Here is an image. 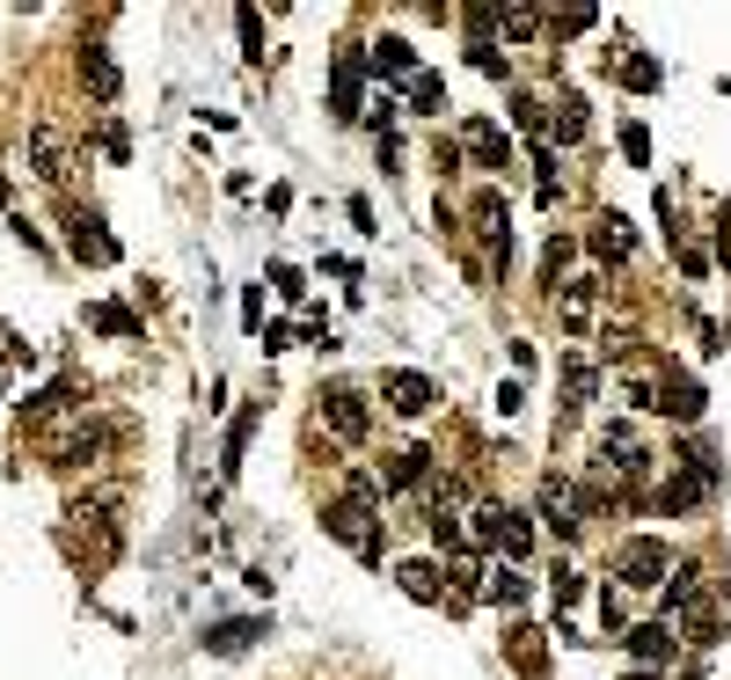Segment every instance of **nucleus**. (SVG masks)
<instances>
[{
	"label": "nucleus",
	"instance_id": "nucleus-1",
	"mask_svg": "<svg viewBox=\"0 0 731 680\" xmlns=\"http://www.w3.org/2000/svg\"><path fill=\"white\" fill-rule=\"evenodd\" d=\"M373 512H381V484H373V476H351V490L322 505V535L344 541V549H359L366 563H381V520H373Z\"/></svg>",
	"mask_w": 731,
	"mask_h": 680
},
{
	"label": "nucleus",
	"instance_id": "nucleus-2",
	"mask_svg": "<svg viewBox=\"0 0 731 680\" xmlns=\"http://www.w3.org/2000/svg\"><path fill=\"white\" fill-rule=\"evenodd\" d=\"M614 578L636 585V593H651V585L673 578V549H666L658 535H630L622 549H614Z\"/></svg>",
	"mask_w": 731,
	"mask_h": 680
},
{
	"label": "nucleus",
	"instance_id": "nucleus-3",
	"mask_svg": "<svg viewBox=\"0 0 731 680\" xmlns=\"http://www.w3.org/2000/svg\"><path fill=\"white\" fill-rule=\"evenodd\" d=\"M322 425L344 439V446H359L366 432H373V410H366V389H351V381H329L322 389Z\"/></svg>",
	"mask_w": 731,
	"mask_h": 680
},
{
	"label": "nucleus",
	"instance_id": "nucleus-4",
	"mask_svg": "<svg viewBox=\"0 0 731 680\" xmlns=\"http://www.w3.org/2000/svg\"><path fill=\"white\" fill-rule=\"evenodd\" d=\"M476 541L519 563L527 549H535V527H527V512H512V505H483V512H476Z\"/></svg>",
	"mask_w": 731,
	"mask_h": 680
},
{
	"label": "nucleus",
	"instance_id": "nucleus-5",
	"mask_svg": "<svg viewBox=\"0 0 731 680\" xmlns=\"http://www.w3.org/2000/svg\"><path fill=\"white\" fill-rule=\"evenodd\" d=\"M381 403H388L395 417H424L439 403L432 373H417V366H395V373H381Z\"/></svg>",
	"mask_w": 731,
	"mask_h": 680
},
{
	"label": "nucleus",
	"instance_id": "nucleus-6",
	"mask_svg": "<svg viewBox=\"0 0 731 680\" xmlns=\"http://www.w3.org/2000/svg\"><path fill=\"white\" fill-rule=\"evenodd\" d=\"M67 249L81 257V264H118V242L103 235L96 213H81V205H67Z\"/></svg>",
	"mask_w": 731,
	"mask_h": 680
},
{
	"label": "nucleus",
	"instance_id": "nucleus-7",
	"mask_svg": "<svg viewBox=\"0 0 731 680\" xmlns=\"http://www.w3.org/2000/svg\"><path fill=\"white\" fill-rule=\"evenodd\" d=\"M29 169H37V183H67V140H59V132H51V124H37V132H29Z\"/></svg>",
	"mask_w": 731,
	"mask_h": 680
},
{
	"label": "nucleus",
	"instance_id": "nucleus-8",
	"mask_svg": "<svg viewBox=\"0 0 731 680\" xmlns=\"http://www.w3.org/2000/svg\"><path fill=\"white\" fill-rule=\"evenodd\" d=\"M476 235H483V249L490 257H498V264H505L512 257V227H505V198H476Z\"/></svg>",
	"mask_w": 731,
	"mask_h": 680
},
{
	"label": "nucleus",
	"instance_id": "nucleus-9",
	"mask_svg": "<svg viewBox=\"0 0 731 680\" xmlns=\"http://www.w3.org/2000/svg\"><path fill=\"white\" fill-rule=\"evenodd\" d=\"M600 468H608V476H622V484H636V476L651 468V454H644V446H636V439L614 425V432H608V462H600Z\"/></svg>",
	"mask_w": 731,
	"mask_h": 680
},
{
	"label": "nucleus",
	"instance_id": "nucleus-10",
	"mask_svg": "<svg viewBox=\"0 0 731 680\" xmlns=\"http://www.w3.org/2000/svg\"><path fill=\"white\" fill-rule=\"evenodd\" d=\"M468 154H476V169H512V140L498 132V124H468Z\"/></svg>",
	"mask_w": 731,
	"mask_h": 680
},
{
	"label": "nucleus",
	"instance_id": "nucleus-11",
	"mask_svg": "<svg viewBox=\"0 0 731 680\" xmlns=\"http://www.w3.org/2000/svg\"><path fill=\"white\" fill-rule=\"evenodd\" d=\"M541 520H549L556 535H578V527H585L578 505H571V484H563V476H549V484H541Z\"/></svg>",
	"mask_w": 731,
	"mask_h": 680
},
{
	"label": "nucleus",
	"instance_id": "nucleus-12",
	"mask_svg": "<svg viewBox=\"0 0 731 680\" xmlns=\"http://www.w3.org/2000/svg\"><path fill=\"white\" fill-rule=\"evenodd\" d=\"M256 636H264V622H256V615H249V622H213V630H205V652L235 658V652H249Z\"/></svg>",
	"mask_w": 731,
	"mask_h": 680
},
{
	"label": "nucleus",
	"instance_id": "nucleus-13",
	"mask_svg": "<svg viewBox=\"0 0 731 680\" xmlns=\"http://www.w3.org/2000/svg\"><path fill=\"white\" fill-rule=\"evenodd\" d=\"M592 257H600V264H622V257H630V219L622 213H600V227H592Z\"/></svg>",
	"mask_w": 731,
	"mask_h": 680
},
{
	"label": "nucleus",
	"instance_id": "nucleus-14",
	"mask_svg": "<svg viewBox=\"0 0 731 680\" xmlns=\"http://www.w3.org/2000/svg\"><path fill=\"white\" fill-rule=\"evenodd\" d=\"M96 454H103V432L81 425V432H67L59 446H51V468H81V462H96Z\"/></svg>",
	"mask_w": 731,
	"mask_h": 680
},
{
	"label": "nucleus",
	"instance_id": "nucleus-15",
	"mask_svg": "<svg viewBox=\"0 0 731 680\" xmlns=\"http://www.w3.org/2000/svg\"><path fill=\"white\" fill-rule=\"evenodd\" d=\"M395 578H403V593H410V600H424V608H432V600H446V578H439V563H403V571H395Z\"/></svg>",
	"mask_w": 731,
	"mask_h": 680
},
{
	"label": "nucleus",
	"instance_id": "nucleus-16",
	"mask_svg": "<svg viewBox=\"0 0 731 680\" xmlns=\"http://www.w3.org/2000/svg\"><path fill=\"white\" fill-rule=\"evenodd\" d=\"M651 410H666V417H681V425H695V417H703V389H695V381H666Z\"/></svg>",
	"mask_w": 731,
	"mask_h": 680
},
{
	"label": "nucleus",
	"instance_id": "nucleus-17",
	"mask_svg": "<svg viewBox=\"0 0 731 680\" xmlns=\"http://www.w3.org/2000/svg\"><path fill=\"white\" fill-rule=\"evenodd\" d=\"M724 622H731V608L724 600H695V608H687V636H695V644H717V636H724Z\"/></svg>",
	"mask_w": 731,
	"mask_h": 680
},
{
	"label": "nucleus",
	"instance_id": "nucleus-18",
	"mask_svg": "<svg viewBox=\"0 0 731 680\" xmlns=\"http://www.w3.org/2000/svg\"><path fill=\"white\" fill-rule=\"evenodd\" d=\"M630 652L644 658V673H651V666L673 658V630H666V622H644V630H630Z\"/></svg>",
	"mask_w": 731,
	"mask_h": 680
},
{
	"label": "nucleus",
	"instance_id": "nucleus-19",
	"mask_svg": "<svg viewBox=\"0 0 731 680\" xmlns=\"http://www.w3.org/2000/svg\"><path fill=\"white\" fill-rule=\"evenodd\" d=\"M432 476V454L424 446H403V454H388V490H417Z\"/></svg>",
	"mask_w": 731,
	"mask_h": 680
},
{
	"label": "nucleus",
	"instance_id": "nucleus-20",
	"mask_svg": "<svg viewBox=\"0 0 731 680\" xmlns=\"http://www.w3.org/2000/svg\"><path fill=\"white\" fill-rule=\"evenodd\" d=\"M373 73H388V81H410V73H417V51L403 45V37H381V45H373Z\"/></svg>",
	"mask_w": 731,
	"mask_h": 680
},
{
	"label": "nucleus",
	"instance_id": "nucleus-21",
	"mask_svg": "<svg viewBox=\"0 0 731 680\" xmlns=\"http://www.w3.org/2000/svg\"><path fill=\"white\" fill-rule=\"evenodd\" d=\"M81 81H88V88H96L103 103L118 96V67H110V51H103V45H88V51H81Z\"/></svg>",
	"mask_w": 731,
	"mask_h": 680
},
{
	"label": "nucleus",
	"instance_id": "nucleus-22",
	"mask_svg": "<svg viewBox=\"0 0 731 680\" xmlns=\"http://www.w3.org/2000/svg\"><path fill=\"white\" fill-rule=\"evenodd\" d=\"M505 652H512V666H519L527 680H541V630H527V622H519V630L505 636Z\"/></svg>",
	"mask_w": 731,
	"mask_h": 680
},
{
	"label": "nucleus",
	"instance_id": "nucleus-23",
	"mask_svg": "<svg viewBox=\"0 0 731 680\" xmlns=\"http://www.w3.org/2000/svg\"><path fill=\"white\" fill-rule=\"evenodd\" d=\"M67 403H73V381H51V389H37V395L23 403V417H29V425H45V417H59Z\"/></svg>",
	"mask_w": 731,
	"mask_h": 680
},
{
	"label": "nucleus",
	"instance_id": "nucleus-24",
	"mask_svg": "<svg viewBox=\"0 0 731 680\" xmlns=\"http://www.w3.org/2000/svg\"><path fill=\"white\" fill-rule=\"evenodd\" d=\"M592 300H600V278H571V286H563V322L578 330V322L592 315Z\"/></svg>",
	"mask_w": 731,
	"mask_h": 680
},
{
	"label": "nucleus",
	"instance_id": "nucleus-25",
	"mask_svg": "<svg viewBox=\"0 0 731 680\" xmlns=\"http://www.w3.org/2000/svg\"><path fill=\"white\" fill-rule=\"evenodd\" d=\"M666 600H673V608H695V600H703V571H695V563H681V571H673V578H666Z\"/></svg>",
	"mask_w": 731,
	"mask_h": 680
},
{
	"label": "nucleus",
	"instance_id": "nucleus-26",
	"mask_svg": "<svg viewBox=\"0 0 731 680\" xmlns=\"http://www.w3.org/2000/svg\"><path fill=\"white\" fill-rule=\"evenodd\" d=\"M337 118H359V59H337Z\"/></svg>",
	"mask_w": 731,
	"mask_h": 680
},
{
	"label": "nucleus",
	"instance_id": "nucleus-27",
	"mask_svg": "<svg viewBox=\"0 0 731 680\" xmlns=\"http://www.w3.org/2000/svg\"><path fill=\"white\" fill-rule=\"evenodd\" d=\"M410 103L424 118H439V110H446V81H439V73H410Z\"/></svg>",
	"mask_w": 731,
	"mask_h": 680
},
{
	"label": "nucleus",
	"instance_id": "nucleus-28",
	"mask_svg": "<svg viewBox=\"0 0 731 680\" xmlns=\"http://www.w3.org/2000/svg\"><path fill=\"white\" fill-rule=\"evenodd\" d=\"M256 417H264V410H242V417H235V432H227V462H219L227 476H242V454H249V432H256Z\"/></svg>",
	"mask_w": 731,
	"mask_h": 680
},
{
	"label": "nucleus",
	"instance_id": "nucleus-29",
	"mask_svg": "<svg viewBox=\"0 0 731 680\" xmlns=\"http://www.w3.org/2000/svg\"><path fill=\"white\" fill-rule=\"evenodd\" d=\"M658 81H666V73H658V59H644V51H630V59H622V88H636V96H644V88H658Z\"/></svg>",
	"mask_w": 731,
	"mask_h": 680
},
{
	"label": "nucleus",
	"instance_id": "nucleus-30",
	"mask_svg": "<svg viewBox=\"0 0 731 680\" xmlns=\"http://www.w3.org/2000/svg\"><path fill=\"white\" fill-rule=\"evenodd\" d=\"M490 23L505 29V37H535V29H541V15H535V8H498Z\"/></svg>",
	"mask_w": 731,
	"mask_h": 680
},
{
	"label": "nucleus",
	"instance_id": "nucleus-31",
	"mask_svg": "<svg viewBox=\"0 0 731 680\" xmlns=\"http://www.w3.org/2000/svg\"><path fill=\"white\" fill-rule=\"evenodd\" d=\"M88 322H96V330H110V337H140V322L124 315V308H110V300H103V308H88Z\"/></svg>",
	"mask_w": 731,
	"mask_h": 680
},
{
	"label": "nucleus",
	"instance_id": "nucleus-32",
	"mask_svg": "<svg viewBox=\"0 0 731 680\" xmlns=\"http://www.w3.org/2000/svg\"><path fill=\"white\" fill-rule=\"evenodd\" d=\"M600 622H608V636H630V608H622V593H600Z\"/></svg>",
	"mask_w": 731,
	"mask_h": 680
},
{
	"label": "nucleus",
	"instance_id": "nucleus-33",
	"mask_svg": "<svg viewBox=\"0 0 731 680\" xmlns=\"http://www.w3.org/2000/svg\"><path fill=\"white\" fill-rule=\"evenodd\" d=\"M490 600L519 608V600H527V578H519V571H498V578H490Z\"/></svg>",
	"mask_w": 731,
	"mask_h": 680
},
{
	"label": "nucleus",
	"instance_id": "nucleus-34",
	"mask_svg": "<svg viewBox=\"0 0 731 680\" xmlns=\"http://www.w3.org/2000/svg\"><path fill=\"white\" fill-rule=\"evenodd\" d=\"M622 154L644 169V162H651V132H644V124H622Z\"/></svg>",
	"mask_w": 731,
	"mask_h": 680
},
{
	"label": "nucleus",
	"instance_id": "nucleus-35",
	"mask_svg": "<svg viewBox=\"0 0 731 680\" xmlns=\"http://www.w3.org/2000/svg\"><path fill=\"white\" fill-rule=\"evenodd\" d=\"M571 264V235H549V249H541V271H549V286H556V271Z\"/></svg>",
	"mask_w": 731,
	"mask_h": 680
},
{
	"label": "nucleus",
	"instance_id": "nucleus-36",
	"mask_svg": "<svg viewBox=\"0 0 731 680\" xmlns=\"http://www.w3.org/2000/svg\"><path fill=\"white\" fill-rule=\"evenodd\" d=\"M468 59H476V73H498V81H505V51H498V45H468Z\"/></svg>",
	"mask_w": 731,
	"mask_h": 680
},
{
	"label": "nucleus",
	"instance_id": "nucleus-37",
	"mask_svg": "<svg viewBox=\"0 0 731 680\" xmlns=\"http://www.w3.org/2000/svg\"><path fill=\"white\" fill-rule=\"evenodd\" d=\"M235 23H242V45H249V59H264V23H256V8H242Z\"/></svg>",
	"mask_w": 731,
	"mask_h": 680
},
{
	"label": "nucleus",
	"instance_id": "nucleus-38",
	"mask_svg": "<svg viewBox=\"0 0 731 680\" xmlns=\"http://www.w3.org/2000/svg\"><path fill=\"white\" fill-rule=\"evenodd\" d=\"M563 381H571V403H585V395H592V366L571 359V366H563Z\"/></svg>",
	"mask_w": 731,
	"mask_h": 680
},
{
	"label": "nucleus",
	"instance_id": "nucleus-39",
	"mask_svg": "<svg viewBox=\"0 0 731 680\" xmlns=\"http://www.w3.org/2000/svg\"><path fill=\"white\" fill-rule=\"evenodd\" d=\"M549 29H556V37H578V29H592V8H571V15H549Z\"/></svg>",
	"mask_w": 731,
	"mask_h": 680
},
{
	"label": "nucleus",
	"instance_id": "nucleus-40",
	"mask_svg": "<svg viewBox=\"0 0 731 680\" xmlns=\"http://www.w3.org/2000/svg\"><path fill=\"white\" fill-rule=\"evenodd\" d=\"M527 410V389H519V381H505V389H498V417H519Z\"/></svg>",
	"mask_w": 731,
	"mask_h": 680
},
{
	"label": "nucleus",
	"instance_id": "nucleus-41",
	"mask_svg": "<svg viewBox=\"0 0 731 680\" xmlns=\"http://www.w3.org/2000/svg\"><path fill=\"white\" fill-rule=\"evenodd\" d=\"M512 118H519V132H541V103L519 96V103H512Z\"/></svg>",
	"mask_w": 731,
	"mask_h": 680
},
{
	"label": "nucleus",
	"instance_id": "nucleus-42",
	"mask_svg": "<svg viewBox=\"0 0 731 680\" xmlns=\"http://www.w3.org/2000/svg\"><path fill=\"white\" fill-rule=\"evenodd\" d=\"M578 593H585V578H578V571H556V608H571Z\"/></svg>",
	"mask_w": 731,
	"mask_h": 680
},
{
	"label": "nucleus",
	"instance_id": "nucleus-43",
	"mask_svg": "<svg viewBox=\"0 0 731 680\" xmlns=\"http://www.w3.org/2000/svg\"><path fill=\"white\" fill-rule=\"evenodd\" d=\"M271 286H278V293L292 300V293H300V271H292V264H271Z\"/></svg>",
	"mask_w": 731,
	"mask_h": 680
},
{
	"label": "nucleus",
	"instance_id": "nucleus-44",
	"mask_svg": "<svg viewBox=\"0 0 731 680\" xmlns=\"http://www.w3.org/2000/svg\"><path fill=\"white\" fill-rule=\"evenodd\" d=\"M717 257H724V264H731V205H724V213H717Z\"/></svg>",
	"mask_w": 731,
	"mask_h": 680
},
{
	"label": "nucleus",
	"instance_id": "nucleus-45",
	"mask_svg": "<svg viewBox=\"0 0 731 680\" xmlns=\"http://www.w3.org/2000/svg\"><path fill=\"white\" fill-rule=\"evenodd\" d=\"M630 680H658V673H630Z\"/></svg>",
	"mask_w": 731,
	"mask_h": 680
}]
</instances>
